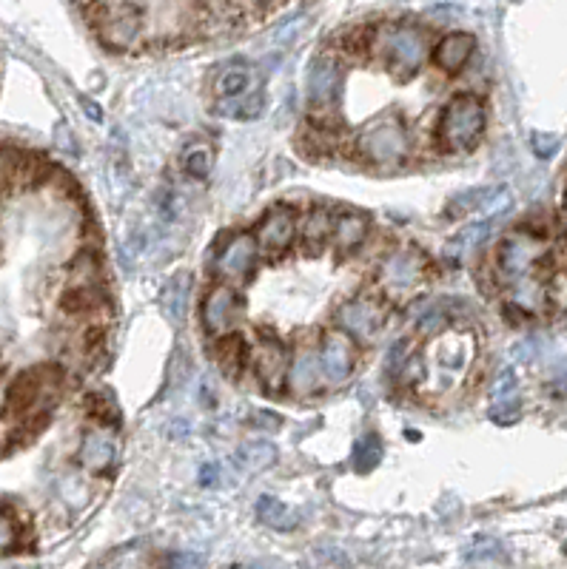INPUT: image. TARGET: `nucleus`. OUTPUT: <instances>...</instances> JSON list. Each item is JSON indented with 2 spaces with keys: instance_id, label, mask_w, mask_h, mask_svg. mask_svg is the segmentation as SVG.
<instances>
[{
  "instance_id": "obj_14",
  "label": "nucleus",
  "mask_w": 567,
  "mask_h": 569,
  "mask_svg": "<svg viewBox=\"0 0 567 569\" xmlns=\"http://www.w3.org/2000/svg\"><path fill=\"white\" fill-rule=\"evenodd\" d=\"M425 274V262L414 251H399L391 254L382 265V279L391 285V288H411Z\"/></svg>"
},
{
  "instance_id": "obj_38",
  "label": "nucleus",
  "mask_w": 567,
  "mask_h": 569,
  "mask_svg": "<svg viewBox=\"0 0 567 569\" xmlns=\"http://www.w3.org/2000/svg\"><path fill=\"white\" fill-rule=\"evenodd\" d=\"M217 481V464H206L203 470H200V484H214Z\"/></svg>"
},
{
  "instance_id": "obj_18",
  "label": "nucleus",
  "mask_w": 567,
  "mask_h": 569,
  "mask_svg": "<svg viewBox=\"0 0 567 569\" xmlns=\"http://www.w3.org/2000/svg\"><path fill=\"white\" fill-rule=\"evenodd\" d=\"M80 464L92 473H100L106 467H112L114 459H117V444H114L112 436L106 433H89L83 444H80V453H77Z\"/></svg>"
},
{
  "instance_id": "obj_11",
  "label": "nucleus",
  "mask_w": 567,
  "mask_h": 569,
  "mask_svg": "<svg viewBox=\"0 0 567 569\" xmlns=\"http://www.w3.org/2000/svg\"><path fill=\"white\" fill-rule=\"evenodd\" d=\"M254 259H257V239L251 234H237V237H231V242L217 259V271L231 279H240L251 271Z\"/></svg>"
},
{
  "instance_id": "obj_4",
  "label": "nucleus",
  "mask_w": 567,
  "mask_h": 569,
  "mask_svg": "<svg viewBox=\"0 0 567 569\" xmlns=\"http://www.w3.org/2000/svg\"><path fill=\"white\" fill-rule=\"evenodd\" d=\"M288 350L280 339L274 336H265L263 342L254 350V370H257V379L268 393H277L283 382L288 379Z\"/></svg>"
},
{
  "instance_id": "obj_27",
  "label": "nucleus",
  "mask_w": 567,
  "mask_h": 569,
  "mask_svg": "<svg viewBox=\"0 0 567 569\" xmlns=\"http://www.w3.org/2000/svg\"><path fill=\"white\" fill-rule=\"evenodd\" d=\"M545 299H548V296H545L539 282H533L528 276H519L516 291H513V305H519L522 311H536Z\"/></svg>"
},
{
  "instance_id": "obj_10",
  "label": "nucleus",
  "mask_w": 567,
  "mask_h": 569,
  "mask_svg": "<svg viewBox=\"0 0 567 569\" xmlns=\"http://www.w3.org/2000/svg\"><path fill=\"white\" fill-rule=\"evenodd\" d=\"M522 402H519V382L511 368L502 370L491 387V419L499 424H511L519 419Z\"/></svg>"
},
{
  "instance_id": "obj_7",
  "label": "nucleus",
  "mask_w": 567,
  "mask_h": 569,
  "mask_svg": "<svg viewBox=\"0 0 567 569\" xmlns=\"http://www.w3.org/2000/svg\"><path fill=\"white\" fill-rule=\"evenodd\" d=\"M342 89V69L331 57H317L308 69V100L314 109H328Z\"/></svg>"
},
{
  "instance_id": "obj_34",
  "label": "nucleus",
  "mask_w": 567,
  "mask_h": 569,
  "mask_svg": "<svg viewBox=\"0 0 567 569\" xmlns=\"http://www.w3.org/2000/svg\"><path fill=\"white\" fill-rule=\"evenodd\" d=\"M15 527H12V521L6 518V515H0V552L9 550L12 544H15Z\"/></svg>"
},
{
  "instance_id": "obj_2",
  "label": "nucleus",
  "mask_w": 567,
  "mask_h": 569,
  "mask_svg": "<svg viewBox=\"0 0 567 569\" xmlns=\"http://www.w3.org/2000/svg\"><path fill=\"white\" fill-rule=\"evenodd\" d=\"M360 154L374 166H399L408 157V131L399 117H379L360 134Z\"/></svg>"
},
{
  "instance_id": "obj_21",
  "label": "nucleus",
  "mask_w": 567,
  "mask_h": 569,
  "mask_svg": "<svg viewBox=\"0 0 567 569\" xmlns=\"http://www.w3.org/2000/svg\"><path fill=\"white\" fill-rule=\"evenodd\" d=\"M277 461V447L268 444V441H248L237 450L234 456V464L243 467L246 473H260V470H268L271 464Z\"/></svg>"
},
{
  "instance_id": "obj_8",
  "label": "nucleus",
  "mask_w": 567,
  "mask_h": 569,
  "mask_svg": "<svg viewBox=\"0 0 567 569\" xmlns=\"http://www.w3.org/2000/svg\"><path fill=\"white\" fill-rule=\"evenodd\" d=\"M55 385V373L52 370H29V373H23L18 376L12 387H9V410H15V413H26V410H32L35 404L46 396V390Z\"/></svg>"
},
{
  "instance_id": "obj_17",
  "label": "nucleus",
  "mask_w": 567,
  "mask_h": 569,
  "mask_svg": "<svg viewBox=\"0 0 567 569\" xmlns=\"http://www.w3.org/2000/svg\"><path fill=\"white\" fill-rule=\"evenodd\" d=\"M322 382V362H320V353H314V350H303L297 359H294V365L288 368V387L297 393V396H308V393H314Z\"/></svg>"
},
{
  "instance_id": "obj_40",
  "label": "nucleus",
  "mask_w": 567,
  "mask_h": 569,
  "mask_svg": "<svg viewBox=\"0 0 567 569\" xmlns=\"http://www.w3.org/2000/svg\"><path fill=\"white\" fill-rule=\"evenodd\" d=\"M565 550H567V544H565Z\"/></svg>"
},
{
  "instance_id": "obj_29",
  "label": "nucleus",
  "mask_w": 567,
  "mask_h": 569,
  "mask_svg": "<svg viewBox=\"0 0 567 569\" xmlns=\"http://www.w3.org/2000/svg\"><path fill=\"white\" fill-rule=\"evenodd\" d=\"M505 561H508V558H505L502 544L493 541V538L476 541V547H473L471 555H468V564H505Z\"/></svg>"
},
{
  "instance_id": "obj_31",
  "label": "nucleus",
  "mask_w": 567,
  "mask_h": 569,
  "mask_svg": "<svg viewBox=\"0 0 567 569\" xmlns=\"http://www.w3.org/2000/svg\"><path fill=\"white\" fill-rule=\"evenodd\" d=\"M448 325H451V316H448V308H445V305H439V308L434 305L431 311L419 316V333H425V336L442 333Z\"/></svg>"
},
{
  "instance_id": "obj_35",
  "label": "nucleus",
  "mask_w": 567,
  "mask_h": 569,
  "mask_svg": "<svg viewBox=\"0 0 567 569\" xmlns=\"http://www.w3.org/2000/svg\"><path fill=\"white\" fill-rule=\"evenodd\" d=\"M163 564H169V567H200V564H203V558H197V555H189V552H183V555H171V558H163Z\"/></svg>"
},
{
  "instance_id": "obj_28",
  "label": "nucleus",
  "mask_w": 567,
  "mask_h": 569,
  "mask_svg": "<svg viewBox=\"0 0 567 569\" xmlns=\"http://www.w3.org/2000/svg\"><path fill=\"white\" fill-rule=\"evenodd\" d=\"M248 83H251V77H248L246 69L234 66V69H226V72L217 77L214 89H217V94H220L223 100H228V97H240V94H246Z\"/></svg>"
},
{
  "instance_id": "obj_9",
  "label": "nucleus",
  "mask_w": 567,
  "mask_h": 569,
  "mask_svg": "<svg viewBox=\"0 0 567 569\" xmlns=\"http://www.w3.org/2000/svg\"><path fill=\"white\" fill-rule=\"evenodd\" d=\"M294 234H297V220H294L291 208H285V205L271 208L260 222V228H257L260 245L265 251H274V254L285 251L294 242Z\"/></svg>"
},
{
  "instance_id": "obj_19",
  "label": "nucleus",
  "mask_w": 567,
  "mask_h": 569,
  "mask_svg": "<svg viewBox=\"0 0 567 569\" xmlns=\"http://www.w3.org/2000/svg\"><path fill=\"white\" fill-rule=\"evenodd\" d=\"M189 291H191V276L189 274H174L166 282L163 294H160V308L171 319V325H180L186 308H189Z\"/></svg>"
},
{
  "instance_id": "obj_33",
  "label": "nucleus",
  "mask_w": 567,
  "mask_h": 569,
  "mask_svg": "<svg viewBox=\"0 0 567 569\" xmlns=\"http://www.w3.org/2000/svg\"><path fill=\"white\" fill-rule=\"evenodd\" d=\"M530 148H533L536 157L548 160V157L556 154V148H559V137H556V134H545V131H533V134H530Z\"/></svg>"
},
{
  "instance_id": "obj_6",
  "label": "nucleus",
  "mask_w": 567,
  "mask_h": 569,
  "mask_svg": "<svg viewBox=\"0 0 567 569\" xmlns=\"http://www.w3.org/2000/svg\"><path fill=\"white\" fill-rule=\"evenodd\" d=\"M337 325L351 339L365 342V339L377 336V331L382 328V311L377 308V302H371V299H354V302H345L337 311Z\"/></svg>"
},
{
  "instance_id": "obj_32",
  "label": "nucleus",
  "mask_w": 567,
  "mask_h": 569,
  "mask_svg": "<svg viewBox=\"0 0 567 569\" xmlns=\"http://www.w3.org/2000/svg\"><path fill=\"white\" fill-rule=\"evenodd\" d=\"M328 231H334L331 217H328L322 208L311 211V217H308V222H305V237H308V242L320 245V242H325V237H328Z\"/></svg>"
},
{
  "instance_id": "obj_23",
  "label": "nucleus",
  "mask_w": 567,
  "mask_h": 569,
  "mask_svg": "<svg viewBox=\"0 0 567 569\" xmlns=\"http://www.w3.org/2000/svg\"><path fill=\"white\" fill-rule=\"evenodd\" d=\"M248 362V348L246 342L240 336H231V339H223L217 345V365L223 368L226 376H240V370L246 368Z\"/></svg>"
},
{
  "instance_id": "obj_5",
  "label": "nucleus",
  "mask_w": 567,
  "mask_h": 569,
  "mask_svg": "<svg viewBox=\"0 0 567 569\" xmlns=\"http://www.w3.org/2000/svg\"><path fill=\"white\" fill-rule=\"evenodd\" d=\"M542 257V242L530 234H513L502 242L499 248V268L502 274H508L511 279L525 276Z\"/></svg>"
},
{
  "instance_id": "obj_22",
  "label": "nucleus",
  "mask_w": 567,
  "mask_h": 569,
  "mask_svg": "<svg viewBox=\"0 0 567 569\" xmlns=\"http://www.w3.org/2000/svg\"><path fill=\"white\" fill-rule=\"evenodd\" d=\"M368 237V220L362 214H345L334 222V242L340 251H354L360 248Z\"/></svg>"
},
{
  "instance_id": "obj_1",
  "label": "nucleus",
  "mask_w": 567,
  "mask_h": 569,
  "mask_svg": "<svg viewBox=\"0 0 567 569\" xmlns=\"http://www.w3.org/2000/svg\"><path fill=\"white\" fill-rule=\"evenodd\" d=\"M485 131V106L473 94H456L439 117V140L448 151H468Z\"/></svg>"
},
{
  "instance_id": "obj_20",
  "label": "nucleus",
  "mask_w": 567,
  "mask_h": 569,
  "mask_svg": "<svg viewBox=\"0 0 567 569\" xmlns=\"http://www.w3.org/2000/svg\"><path fill=\"white\" fill-rule=\"evenodd\" d=\"M471 356V336H451V339H445V342L436 345V362H439L442 373H451V376L462 373L465 365L471 362Z\"/></svg>"
},
{
  "instance_id": "obj_26",
  "label": "nucleus",
  "mask_w": 567,
  "mask_h": 569,
  "mask_svg": "<svg viewBox=\"0 0 567 569\" xmlns=\"http://www.w3.org/2000/svg\"><path fill=\"white\" fill-rule=\"evenodd\" d=\"M257 518L268 524V527H280V530H288L291 524V515H288V507H285L280 498L263 496L257 501Z\"/></svg>"
},
{
  "instance_id": "obj_24",
  "label": "nucleus",
  "mask_w": 567,
  "mask_h": 569,
  "mask_svg": "<svg viewBox=\"0 0 567 569\" xmlns=\"http://www.w3.org/2000/svg\"><path fill=\"white\" fill-rule=\"evenodd\" d=\"M379 459H382V441L374 433L362 436L357 441V447H354V467H357V473H362V476L371 473L379 464Z\"/></svg>"
},
{
  "instance_id": "obj_3",
  "label": "nucleus",
  "mask_w": 567,
  "mask_h": 569,
  "mask_svg": "<svg viewBox=\"0 0 567 569\" xmlns=\"http://www.w3.org/2000/svg\"><path fill=\"white\" fill-rule=\"evenodd\" d=\"M379 49L385 55L388 69H394L402 77L419 72V66L428 57V37L416 26H388L379 37Z\"/></svg>"
},
{
  "instance_id": "obj_37",
  "label": "nucleus",
  "mask_w": 567,
  "mask_h": 569,
  "mask_svg": "<svg viewBox=\"0 0 567 569\" xmlns=\"http://www.w3.org/2000/svg\"><path fill=\"white\" fill-rule=\"evenodd\" d=\"M80 106H83V111L89 114V120H95V123H100V120H103V109H100L97 103H92L89 97H80Z\"/></svg>"
},
{
  "instance_id": "obj_25",
  "label": "nucleus",
  "mask_w": 567,
  "mask_h": 569,
  "mask_svg": "<svg viewBox=\"0 0 567 569\" xmlns=\"http://www.w3.org/2000/svg\"><path fill=\"white\" fill-rule=\"evenodd\" d=\"M265 111V94H248V97H228L226 114H231L234 120H257Z\"/></svg>"
},
{
  "instance_id": "obj_36",
  "label": "nucleus",
  "mask_w": 567,
  "mask_h": 569,
  "mask_svg": "<svg viewBox=\"0 0 567 569\" xmlns=\"http://www.w3.org/2000/svg\"><path fill=\"white\" fill-rule=\"evenodd\" d=\"M251 424H254V427H268V430H274V427H280V416H268V410H260V413H254Z\"/></svg>"
},
{
  "instance_id": "obj_39",
  "label": "nucleus",
  "mask_w": 567,
  "mask_h": 569,
  "mask_svg": "<svg viewBox=\"0 0 567 569\" xmlns=\"http://www.w3.org/2000/svg\"><path fill=\"white\" fill-rule=\"evenodd\" d=\"M562 231H565V237H567V194H565V200H562Z\"/></svg>"
},
{
  "instance_id": "obj_16",
  "label": "nucleus",
  "mask_w": 567,
  "mask_h": 569,
  "mask_svg": "<svg viewBox=\"0 0 567 569\" xmlns=\"http://www.w3.org/2000/svg\"><path fill=\"white\" fill-rule=\"evenodd\" d=\"M137 29H140V12L134 6H120V9H114L112 15L103 20L100 35H103V40L109 46L123 49V46H129L134 37H137Z\"/></svg>"
},
{
  "instance_id": "obj_13",
  "label": "nucleus",
  "mask_w": 567,
  "mask_h": 569,
  "mask_svg": "<svg viewBox=\"0 0 567 569\" xmlns=\"http://www.w3.org/2000/svg\"><path fill=\"white\" fill-rule=\"evenodd\" d=\"M473 49H476V40L465 32H451L445 35L434 49V63L442 72L456 74L459 69H465V63L471 60Z\"/></svg>"
},
{
  "instance_id": "obj_30",
  "label": "nucleus",
  "mask_w": 567,
  "mask_h": 569,
  "mask_svg": "<svg viewBox=\"0 0 567 569\" xmlns=\"http://www.w3.org/2000/svg\"><path fill=\"white\" fill-rule=\"evenodd\" d=\"M183 168L194 180H203L211 171V151L206 146H194L183 154Z\"/></svg>"
},
{
  "instance_id": "obj_12",
  "label": "nucleus",
  "mask_w": 567,
  "mask_h": 569,
  "mask_svg": "<svg viewBox=\"0 0 567 569\" xmlns=\"http://www.w3.org/2000/svg\"><path fill=\"white\" fill-rule=\"evenodd\" d=\"M320 362H322V379L328 385H342L351 370H354V356H351V348L342 336H325V345L320 350Z\"/></svg>"
},
{
  "instance_id": "obj_15",
  "label": "nucleus",
  "mask_w": 567,
  "mask_h": 569,
  "mask_svg": "<svg viewBox=\"0 0 567 569\" xmlns=\"http://www.w3.org/2000/svg\"><path fill=\"white\" fill-rule=\"evenodd\" d=\"M237 308V294L228 288V285H217L211 288L203 302V322H206V331L223 333L231 325V316Z\"/></svg>"
}]
</instances>
